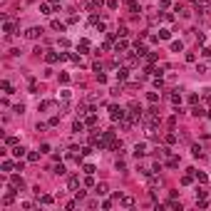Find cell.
I'll use <instances>...</instances> for the list:
<instances>
[{
	"mask_svg": "<svg viewBox=\"0 0 211 211\" xmlns=\"http://www.w3.org/2000/svg\"><path fill=\"white\" fill-rule=\"evenodd\" d=\"M122 50H127V42L119 40V42H117V52H122Z\"/></svg>",
	"mask_w": 211,
	"mask_h": 211,
	"instance_id": "cell-29",
	"label": "cell"
},
{
	"mask_svg": "<svg viewBox=\"0 0 211 211\" xmlns=\"http://www.w3.org/2000/svg\"><path fill=\"white\" fill-rule=\"evenodd\" d=\"M82 171L84 174H95V164H92V161H87V164L82 166Z\"/></svg>",
	"mask_w": 211,
	"mask_h": 211,
	"instance_id": "cell-11",
	"label": "cell"
},
{
	"mask_svg": "<svg viewBox=\"0 0 211 211\" xmlns=\"http://www.w3.org/2000/svg\"><path fill=\"white\" fill-rule=\"evenodd\" d=\"M45 60H47V62H57V60H60V55H57V52H47V55H45Z\"/></svg>",
	"mask_w": 211,
	"mask_h": 211,
	"instance_id": "cell-12",
	"label": "cell"
},
{
	"mask_svg": "<svg viewBox=\"0 0 211 211\" xmlns=\"http://www.w3.org/2000/svg\"><path fill=\"white\" fill-rule=\"evenodd\" d=\"M147 97H149V102H157V100H159V95H157V92H149Z\"/></svg>",
	"mask_w": 211,
	"mask_h": 211,
	"instance_id": "cell-34",
	"label": "cell"
},
{
	"mask_svg": "<svg viewBox=\"0 0 211 211\" xmlns=\"http://www.w3.org/2000/svg\"><path fill=\"white\" fill-rule=\"evenodd\" d=\"M134 154H137V157H142V154H147V144H137V147H134Z\"/></svg>",
	"mask_w": 211,
	"mask_h": 211,
	"instance_id": "cell-10",
	"label": "cell"
},
{
	"mask_svg": "<svg viewBox=\"0 0 211 211\" xmlns=\"http://www.w3.org/2000/svg\"><path fill=\"white\" fill-rule=\"evenodd\" d=\"M157 157H161V159L169 157V149H166V147H159V149H157Z\"/></svg>",
	"mask_w": 211,
	"mask_h": 211,
	"instance_id": "cell-19",
	"label": "cell"
},
{
	"mask_svg": "<svg viewBox=\"0 0 211 211\" xmlns=\"http://www.w3.org/2000/svg\"><path fill=\"white\" fill-rule=\"evenodd\" d=\"M12 154H15L18 159H20V157H25V147H15V149H12Z\"/></svg>",
	"mask_w": 211,
	"mask_h": 211,
	"instance_id": "cell-17",
	"label": "cell"
},
{
	"mask_svg": "<svg viewBox=\"0 0 211 211\" xmlns=\"http://www.w3.org/2000/svg\"><path fill=\"white\" fill-rule=\"evenodd\" d=\"M87 124H89V127L97 124V114H89V117H87Z\"/></svg>",
	"mask_w": 211,
	"mask_h": 211,
	"instance_id": "cell-32",
	"label": "cell"
},
{
	"mask_svg": "<svg viewBox=\"0 0 211 211\" xmlns=\"http://www.w3.org/2000/svg\"><path fill=\"white\" fill-rule=\"evenodd\" d=\"M12 30H15V25H12V23H10V20H5V32H8V35H10Z\"/></svg>",
	"mask_w": 211,
	"mask_h": 211,
	"instance_id": "cell-27",
	"label": "cell"
},
{
	"mask_svg": "<svg viewBox=\"0 0 211 211\" xmlns=\"http://www.w3.org/2000/svg\"><path fill=\"white\" fill-rule=\"evenodd\" d=\"M127 5H129V10H132V12H137V10H139V3H137V0H129Z\"/></svg>",
	"mask_w": 211,
	"mask_h": 211,
	"instance_id": "cell-24",
	"label": "cell"
},
{
	"mask_svg": "<svg viewBox=\"0 0 211 211\" xmlns=\"http://www.w3.org/2000/svg\"><path fill=\"white\" fill-rule=\"evenodd\" d=\"M70 189H72V191H77V186H80V177H70Z\"/></svg>",
	"mask_w": 211,
	"mask_h": 211,
	"instance_id": "cell-7",
	"label": "cell"
},
{
	"mask_svg": "<svg viewBox=\"0 0 211 211\" xmlns=\"http://www.w3.org/2000/svg\"><path fill=\"white\" fill-rule=\"evenodd\" d=\"M84 124H87V122H80V119H77V122L72 124V132H77V134H80V132H84Z\"/></svg>",
	"mask_w": 211,
	"mask_h": 211,
	"instance_id": "cell-8",
	"label": "cell"
},
{
	"mask_svg": "<svg viewBox=\"0 0 211 211\" xmlns=\"http://www.w3.org/2000/svg\"><path fill=\"white\" fill-rule=\"evenodd\" d=\"M159 184H161V179H157V177H152V179H149V186H152V189H157Z\"/></svg>",
	"mask_w": 211,
	"mask_h": 211,
	"instance_id": "cell-25",
	"label": "cell"
},
{
	"mask_svg": "<svg viewBox=\"0 0 211 211\" xmlns=\"http://www.w3.org/2000/svg\"><path fill=\"white\" fill-rule=\"evenodd\" d=\"M119 201H122V206H127V209H132V206H134V199H132V196H122Z\"/></svg>",
	"mask_w": 211,
	"mask_h": 211,
	"instance_id": "cell-6",
	"label": "cell"
},
{
	"mask_svg": "<svg viewBox=\"0 0 211 211\" xmlns=\"http://www.w3.org/2000/svg\"><path fill=\"white\" fill-rule=\"evenodd\" d=\"M134 55H137V57H142V55H147V47H144V45H139V42H137V52H134Z\"/></svg>",
	"mask_w": 211,
	"mask_h": 211,
	"instance_id": "cell-21",
	"label": "cell"
},
{
	"mask_svg": "<svg viewBox=\"0 0 211 211\" xmlns=\"http://www.w3.org/2000/svg\"><path fill=\"white\" fill-rule=\"evenodd\" d=\"M209 5H211V0H196V10H199V12H201V10H206Z\"/></svg>",
	"mask_w": 211,
	"mask_h": 211,
	"instance_id": "cell-4",
	"label": "cell"
},
{
	"mask_svg": "<svg viewBox=\"0 0 211 211\" xmlns=\"http://www.w3.org/2000/svg\"><path fill=\"white\" fill-rule=\"evenodd\" d=\"M40 32H42L40 27H30V30L25 32V37H27V40H37V37H40Z\"/></svg>",
	"mask_w": 211,
	"mask_h": 211,
	"instance_id": "cell-2",
	"label": "cell"
},
{
	"mask_svg": "<svg viewBox=\"0 0 211 211\" xmlns=\"http://www.w3.org/2000/svg\"><path fill=\"white\" fill-rule=\"evenodd\" d=\"M5 144H8V147H12V144H18V137H8V139H5Z\"/></svg>",
	"mask_w": 211,
	"mask_h": 211,
	"instance_id": "cell-31",
	"label": "cell"
},
{
	"mask_svg": "<svg viewBox=\"0 0 211 211\" xmlns=\"http://www.w3.org/2000/svg\"><path fill=\"white\" fill-rule=\"evenodd\" d=\"M77 50H80V52H87L89 50V40H80V42H77Z\"/></svg>",
	"mask_w": 211,
	"mask_h": 211,
	"instance_id": "cell-5",
	"label": "cell"
},
{
	"mask_svg": "<svg viewBox=\"0 0 211 211\" xmlns=\"http://www.w3.org/2000/svg\"><path fill=\"white\" fill-rule=\"evenodd\" d=\"M159 37L161 40H169V37H171V32H169V30H159Z\"/></svg>",
	"mask_w": 211,
	"mask_h": 211,
	"instance_id": "cell-28",
	"label": "cell"
},
{
	"mask_svg": "<svg viewBox=\"0 0 211 211\" xmlns=\"http://www.w3.org/2000/svg\"><path fill=\"white\" fill-rule=\"evenodd\" d=\"M10 184L15 186V189H23V186H25V181H23V177H18V174H12V177H10Z\"/></svg>",
	"mask_w": 211,
	"mask_h": 211,
	"instance_id": "cell-3",
	"label": "cell"
},
{
	"mask_svg": "<svg viewBox=\"0 0 211 211\" xmlns=\"http://www.w3.org/2000/svg\"><path fill=\"white\" fill-rule=\"evenodd\" d=\"M95 194H97V196H104V194H107V186H104V184H100V186L95 189Z\"/></svg>",
	"mask_w": 211,
	"mask_h": 211,
	"instance_id": "cell-22",
	"label": "cell"
},
{
	"mask_svg": "<svg viewBox=\"0 0 211 211\" xmlns=\"http://www.w3.org/2000/svg\"><path fill=\"white\" fill-rule=\"evenodd\" d=\"M166 166H179V157H169V161H166Z\"/></svg>",
	"mask_w": 211,
	"mask_h": 211,
	"instance_id": "cell-20",
	"label": "cell"
},
{
	"mask_svg": "<svg viewBox=\"0 0 211 211\" xmlns=\"http://www.w3.org/2000/svg\"><path fill=\"white\" fill-rule=\"evenodd\" d=\"M52 30H60V32H65V25H62L60 20H52Z\"/></svg>",
	"mask_w": 211,
	"mask_h": 211,
	"instance_id": "cell-15",
	"label": "cell"
},
{
	"mask_svg": "<svg viewBox=\"0 0 211 211\" xmlns=\"http://www.w3.org/2000/svg\"><path fill=\"white\" fill-rule=\"evenodd\" d=\"M171 50H174V52H181V50H184V45H181L179 40H174V42H171Z\"/></svg>",
	"mask_w": 211,
	"mask_h": 211,
	"instance_id": "cell-14",
	"label": "cell"
},
{
	"mask_svg": "<svg viewBox=\"0 0 211 211\" xmlns=\"http://www.w3.org/2000/svg\"><path fill=\"white\" fill-rule=\"evenodd\" d=\"M50 3H55V5H57V3H60V0H50Z\"/></svg>",
	"mask_w": 211,
	"mask_h": 211,
	"instance_id": "cell-35",
	"label": "cell"
},
{
	"mask_svg": "<svg viewBox=\"0 0 211 211\" xmlns=\"http://www.w3.org/2000/svg\"><path fill=\"white\" fill-rule=\"evenodd\" d=\"M191 154H194V157H199V159L204 157V152H201V147H199V144H194V147H191Z\"/></svg>",
	"mask_w": 211,
	"mask_h": 211,
	"instance_id": "cell-13",
	"label": "cell"
},
{
	"mask_svg": "<svg viewBox=\"0 0 211 211\" xmlns=\"http://www.w3.org/2000/svg\"><path fill=\"white\" fill-rule=\"evenodd\" d=\"M191 181H194V174H184V177H181V184H191Z\"/></svg>",
	"mask_w": 211,
	"mask_h": 211,
	"instance_id": "cell-16",
	"label": "cell"
},
{
	"mask_svg": "<svg viewBox=\"0 0 211 211\" xmlns=\"http://www.w3.org/2000/svg\"><path fill=\"white\" fill-rule=\"evenodd\" d=\"M127 77H129V70H124V67H122V70L117 72V80H119V82H124Z\"/></svg>",
	"mask_w": 211,
	"mask_h": 211,
	"instance_id": "cell-9",
	"label": "cell"
},
{
	"mask_svg": "<svg viewBox=\"0 0 211 211\" xmlns=\"http://www.w3.org/2000/svg\"><path fill=\"white\" fill-rule=\"evenodd\" d=\"M60 97H62V102H67V100H70V92H67V89H62Z\"/></svg>",
	"mask_w": 211,
	"mask_h": 211,
	"instance_id": "cell-33",
	"label": "cell"
},
{
	"mask_svg": "<svg viewBox=\"0 0 211 211\" xmlns=\"http://www.w3.org/2000/svg\"><path fill=\"white\" fill-rule=\"evenodd\" d=\"M10 169H12V161L5 159V161H3V171H10Z\"/></svg>",
	"mask_w": 211,
	"mask_h": 211,
	"instance_id": "cell-30",
	"label": "cell"
},
{
	"mask_svg": "<svg viewBox=\"0 0 211 211\" xmlns=\"http://www.w3.org/2000/svg\"><path fill=\"white\" fill-rule=\"evenodd\" d=\"M109 117H112V119H114V122H117V119H124V112L119 109L117 104H112V107H109Z\"/></svg>",
	"mask_w": 211,
	"mask_h": 211,
	"instance_id": "cell-1",
	"label": "cell"
},
{
	"mask_svg": "<svg viewBox=\"0 0 211 211\" xmlns=\"http://www.w3.org/2000/svg\"><path fill=\"white\" fill-rule=\"evenodd\" d=\"M37 199H40V204H45V206H47V204H52V196H47V194L37 196Z\"/></svg>",
	"mask_w": 211,
	"mask_h": 211,
	"instance_id": "cell-18",
	"label": "cell"
},
{
	"mask_svg": "<svg viewBox=\"0 0 211 211\" xmlns=\"http://www.w3.org/2000/svg\"><path fill=\"white\" fill-rule=\"evenodd\" d=\"M40 12H42V15H50V5L42 3V5H40Z\"/></svg>",
	"mask_w": 211,
	"mask_h": 211,
	"instance_id": "cell-26",
	"label": "cell"
},
{
	"mask_svg": "<svg viewBox=\"0 0 211 211\" xmlns=\"http://www.w3.org/2000/svg\"><path fill=\"white\" fill-rule=\"evenodd\" d=\"M206 199V191H204V189H196V201H204Z\"/></svg>",
	"mask_w": 211,
	"mask_h": 211,
	"instance_id": "cell-23",
	"label": "cell"
}]
</instances>
